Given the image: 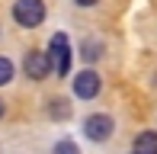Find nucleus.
I'll return each mask as SVG.
<instances>
[{"mask_svg":"<svg viewBox=\"0 0 157 154\" xmlns=\"http://www.w3.org/2000/svg\"><path fill=\"white\" fill-rule=\"evenodd\" d=\"M13 19H16L23 29H35L45 19V3L42 0H16L13 3Z\"/></svg>","mask_w":157,"mask_h":154,"instance_id":"nucleus-1","label":"nucleus"},{"mask_svg":"<svg viewBox=\"0 0 157 154\" xmlns=\"http://www.w3.org/2000/svg\"><path fill=\"white\" fill-rule=\"evenodd\" d=\"M48 58H52V71L58 77L71 74V42H67L64 32H55L52 36V52H48Z\"/></svg>","mask_w":157,"mask_h":154,"instance_id":"nucleus-2","label":"nucleus"},{"mask_svg":"<svg viewBox=\"0 0 157 154\" xmlns=\"http://www.w3.org/2000/svg\"><path fill=\"white\" fill-rule=\"evenodd\" d=\"M112 132H116V122H112V116H106V113H93V116L83 119V135H87L90 141H96V144L109 141Z\"/></svg>","mask_w":157,"mask_h":154,"instance_id":"nucleus-3","label":"nucleus"},{"mask_svg":"<svg viewBox=\"0 0 157 154\" xmlns=\"http://www.w3.org/2000/svg\"><path fill=\"white\" fill-rule=\"evenodd\" d=\"M23 71L26 77H32V80H45L48 74H52V58H48V52H29L23 61Z\"/></svg>","mask_w":157,"mask_h":154,"instance_id":"nucleus-4","label":"nucleus"},{"mask_svg":"<svg viewBox=\"0 0 157 154\" xmlns=\"http://www.w3.org/2000/svg\"><path fill=\"white\" fill-rule=\"evenodd\" d=\"M99 87H103V80H99L96 71H77L74 77V96H80V100H93V96L99 93Z\"/></svg>","mask_w":157,"mask_h":154,"instance_id":"nucleus-5","label":"nucleus"},{"mask_svg":"<svg viewBox=\"0 0 157 154\" xmlns=\"http://www.w3.org/2000/svg\"><path fill=\"white\" fill-rule=\"evenodd\" d=\"M135 154H157V132H141L135 138Z\"/></svg>","mask_w":157,"mask_h":154,"instance_id":"nucleus-6","label":"nucleus"},{"mask_svg":"<svg viewBox=\"0 0 157 154\" xmlns=\"http://www.w3.org/2000/svg\"><path fill=\"white\" fill-rule=\"evenodd\" d=\"M48 116L52 119H67L71 116V106H67V100H48Z\"/></svg>","mask_w":157,"mask_h":154,"instance_id":"nucleus-7","label":"nucleus"},{"mask_svg":"<svg viewBox=\"0 0 157 154\" xmlns=\"http://www.w3.org/2000/svg\"><path fill=\"white\" fill-rule=\"evenodd\" d=\"M80 55H83V61H96L99 55H103V45H99V42H83Z\"/></svg>","mask_w":157,"mask_h":154,"instance_id":"nucleus-8","label":"nucleus"},{"mask_svg":"<svg viewBox=\"0 0 157 154\" xmlns=\"http://www.w3.org/2000/svg\"><path fill=\"white\" fill-rule=\"evenodd\" d=\"M52 154H80V148H77V141H71V138H61L52 148Z\"/></svg>","mask_w":157,"mask_h":154,"instance_id":"nucleus-9","label":"nucleus"},{"mask_svg":"<svg viewBox=\"0 0 157 154\" xmlns=\"http://www.w3.org/2000/svg\"><path fill=\"white\" fill-rule=\"evenodd\" d=\"M10 80H13V61L0 55V87H3V83H10Z\"/></svg>","mask_w":157,"mask_h":154,"instance_id":"nucleus-10","label":"nucleus"},{"mask_svg":"<svg viewBox=\"0 0 157 154\" xmlns=\"http://www.w3.org/2000/svg\"><path fill=\"white\" fill-rule=\"evenodd\" d=\"M74 3H77V6H96L99 0H74Z\"/></svg>","mask_w":157,"mask_h":154,"instance_id":"nucleus-11","label":"nucleus"},{"mask_svg":"<svg viewBox=\"0 0 157 154\" xmlns=\"http://www.w3.org/2000/svg\"><path fill=\"white\" fill-rule=\"evenodd\" d=\"M3 113H6V106H3V100H0V119H3Z\"/></svg>","mask_w":157,"mask_h":154,"instance_id":"nucleus-12","label":"nucleus"}]
</instances>
